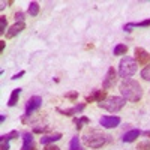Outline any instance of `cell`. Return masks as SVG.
<instances>
[{
  "mask_svg": "<svg viewBox=\"0 0 150 150\" xmlns=\"http://www.w3.org/2000/svg\"><path fill=\"white\" fill-rule=\"evenodd\" d=\"M21 90L23 89H14L12 90V93H11V96H9V101H8V105L9 107H15L17 105V102H18V99H20V95H21Z\"/></svg>",
  "mask_w": 150,
  "mask_h": 150,
  "instance_id": "obj_17",
  "label": "cell"
},
{
  "mask_svg": "<svg viewBox=\"0 0 150 150\" xmlns=\"http://www.w3.org/2000/svg\"><path fill=\"white\" fill-rule=\"evenodd\" d=\"M110 140H111L110 135L104 134L102 131H98V129H90L89 132L84 135V143L89 146L90 149H101Z\"/></svg>",
  "mask_w": 150,
  "mask_h": 150,
  "instance_id": "obj_2",
  "label": "cell"
},
{
  "mask_svg": "<svg viewBox=\"0 0 150 150\" xmlns=\"http://www.w3.org/2000/svg\"><path fill=\"white\" fill-rule=\"evenodd\" d=\"M120 93L122 98H125L128 102H138L143 98V87L135 80H123L120 84Z\"/></svg>",
  "mask_w": 150,
  "mask_h": 150,
  "instance_id": "obj_1",
  "label": "cell"
},
{
  "mask_svg": "<svg viewBox=\"0 0 150 150\" xmlns=\"http://www.w3.org/2000/svg\"><path fill=\"white\" fill-rule=\"evenodd\" d=\"M125 105H126V99L122 98V96H110V98L105 99V101L98 104L99 108H104V110H107L110 112H117Z\"/></svg>",
  "mask_w": 150,
  "mask_h": 150,
  "instance_id": "obj_4",
  "label": "cell"
},
{
  "mask_svg": "<svg viewBox=\"0 0 150 150\" xmlns=\"http://www.w3.org/2000/svg\"><path fill=\"white\" fill-rule=\"evenodd\" d=\"M15 20H17V23H24V12L18 11L15 14Z\"/></svg>",
  "mask_w": 150,
  "mask_h": 150,
  "instance_id": "obj_27",
  "label": "cell"
},
{
  "mask_svg": "<svg viewBox=\"0 0 150 150\" xmlns=\"http://www.w3.org/2000/svg\"><path fill=\"white\" fill-rule=\"evenodd\" d=\"M3 50H5V42L0 41V53H3Z\"/></svg>",
  "mask_w": 150,
  "mask_h": 150,
  "instance_id": "obj_30",
  "label": "cell"
},
{
  "mask_svg": "<svg viewBox=\"0 0 150 150\" xmlns=\"http://www.w3.org/2000/svg\"><path fill=\"white\" fill-rule=\"evenodd\" d=\"M48 131H51V128L50 126H36V128H33V132L35 134H44V132H48Z\"/></svg>",
  "mask_w": 150,
  "mask_h": 150,
  "instance_id": "obj_24",
  "label": "cell"
},
{
  "mask_svg": "<svg viewBox=\"0 0 150 150\" xmlns=\"http://www.w3.org/2000/svg\"><path fill=\"white\" fill-rule=\"evenodd\" d=\"M24 74H26V72H24V71H20L18 74H15V75H12V78H11V80H20L21 77H24Z\"/></svg>",
  "mask_w": 150,
  "mask_h": 150,
  "instance_id": "obj_28",
  "label": "cell"
},
{
  "mask_svg": "<svg viewBox=\"0 0 150 150\" xmlns=\"http://www.w3.org/2000/svg\"><path fill=\"white\" fill-rule=\"evenodd\" d=\"M30 150H38V149H36L35 146H32V147H30Z\"/></svg>",
  "mask_w": 150,
  "mask_h": 150,
  "instance_id": "obj_34",
  "label": "cell"
},
{
  "mask_svg": "<svg viewBox=\"0 0 150 150\" xmlns=\"http://www.w3.org/2000/svg\"><path fill=\"white\" fill-rule=\"evenodd\" d=\"M69 150H83V147H81V144H80V138H78V137H74V138L71 140Z\"/></svg>",
  "mask_w": 150,
  "mask_h": 150,
  "instance_id": "obj_21",
  "label": "cell"
},
{
  "mask_svg": "<svg viewBox=\"0 0 150 150\" xmlns=\"http://www.w3.org/2000/svg\"><path fill=\"white\" fill-rule=\"evenodd\" d=\"M32 146H33V135L29 131L23 132V146H21V150H30Z\"/></svg>",
  "mask_w": 150,
  "mask_h": 150,
  "instance_id": "obj_15",
  "label": "cell"
},
{
  "mask_svg": "<svg viewBox=\"0 0 150 150\" xmlns=\"http://www.w3.org/2000/svg\"><path fill=\"white\" fill-rule=\"evenodd\" d=\"M86 108V104H78V105H74L72 108H66V110H62V108H57V112L63 116H74V114H78L83 110Z\"/></svg>",
  "mask_w": 150,
  "mask_h": 150,
  "instance_id": "obj_12",
  "label": "cell"
},
{
  "mask_svg": "<svg viewBox=\"0 0 150 150\" xmlns=\"http://www.w3.org/2000/svg\"><path fill=\"white\" fill-rule=\"evenodd\" d=\"M65 98H68L71 102H75L78 99V92H69V93L65 95Z\"/></svg>",
  "mask_w": 150,
  "mask_h": 150,
  "instance_id": "obj_25",
  "label": "cell"
},
{
  "mask_svg": "<svg viewBox=\"0 0 150 150\" xmlns=\"http://www.w3.org/2000/svg\"><path fill=\"white\" fill-rule=\"evenodd\" d=\"M27 12H29V15L36 17L38 14H39V3H38V2H30V3H29Z\"/></svg>",
  "mask_w": 150,
  "mask_h": 150,
  "instance_id": "obj_19",
  "label": "cell"
},
{
  "mask_svg": "<svg viewBox=\"0 0 150 150\" xmlns=\"http://www.w3.org/2000/svg\"><path fill=\"white\" fill-rule=\"evenodd\" d=\"M137 72V62L135 59L129 57V56H125L120 63H119V75L125 80H129L132 75Z\"/></svg>",
  "mask_w": 150,
  "mask_h": 150,
  "instance_id": "obj_3",
  "label": "cell"
},
{
  "mask_svg": "<svg viewBox=\"0 0 150 150\" xmlns=\"http://www.w3.org/2000/svg\"><path fill=\"white\" fill-rule=\"evenodd\" d=\"M99 123H101V126L105 128V129H112L120 125V117L117 116H104L99 119Z\"/></svg>",
  "mask_w": 150,
  "mask_h": 150,
  "instance_id": "obj_7",
  "label": "cell"
},
{
  "mask_svg": "<svg viewBox=\"0 0 150 150\" xmlns=\"http://www.w3.org/2000/svg\"><path fill=\"white\" fill-rule=\"evenodd\" d=\"M135 62L140 66H147V65H150V54L146 51L144 48L137 47L135 48Z\"/></svg>",
  "mask_w": 150,
  "mask_h": 150,
  "instance_id": "obj_6",
  "label": "cell"
},
{
  "mask_svg": "<svg viewBox=\"0 0 150 150\" xmlns=\"http://www.w3.org/2000/svg\"><path fill=\"white\" fill-rule=\"evenodd\" d=\"M24 29H26V23H15V24H12V26L9 27V30L6 32V39H12V38H15Z\"/></svg>",
  "mask_w": 150,
  "mask_h": 150,
  "instance_id": "obj_11",
  "label": "cell"
},
{
  "mask_svg": "<svg viewBox=\"0 0 150 150\" xmlns=\"http://www.w3.org/2000/svg\"><path fill=\"white\" fill-rule=\"evenodd\" d=\"M44 150H60V147H57V146H54V144H47V146L44 147Z\"/></svg>",
  "mask_w": 150,
  "mask_h": 150,
  "instance_id": "obj_29",
  "label": "cell"
},
{
  "mask_svg": "<svg viewBox=\"0 0 150 150\" xmlns=\"http://www.w3.org/2000/svg\"><path fill=\"white\" fill-rule=\"evenodd\" d=\"M5 120H6V117H5V114H2V116H0V122H2V123H3Z\"/></svg>",
  "mask_w": 150,
  "mask_h": 150,
  "instance_id": "obj_32",
  "label": "cell"
},
{
  "mask_svg": "<svg viewBox=\"0 0 150 150\" xmlns=\"http://www.w3.org/2000/svg\"><path fill=\"white\" fill-rule=\"evenodd\" d=\"M116 83H117V72H116V69H114V68H110V69L107 71V75H105L104 83H102L104 90L111 89V87H114V84H116Z\"/></svg>",
  "mask_w": 150,
  "mask_h": 150,
  "instance_id": "obj_8",
  "label": "cell"
},
{
  "mask_svg": "<svg viewBox=\"0 0 150 150\" xmlns=\"http://www.w3.org/2000/svg\"><path fill=\"white\" fill-rule=\"evenodd\" d=\"M0 5H2V6H0V9L3 11V9H5V5H6V3H5V2H2V3H0Z\"/></svg>",
  "mask_w": 150,
  "mask_h": 150,
  "instance_id": "obj_33",
  "label": "cell"
},
{
  "mask_svg": "<svg viewBox=\"0 0 150 150\" xmlns=\"http://www.w3.org/2000/svg\"><path fill=\"white\" fill-rule=\"evenodd\" d=\"M107 99V90H93L89 96L86 98V102H102Z\"/></svg>",
  "mask_w": 150,
  "mask_h": 150,
  "instance_id": "obj_9",
  "label": "cell"
},
{
  "mask_svg": "<svg viewBox=\"0 0 150 150\" xmlns=\"http://www.w3.org/2000/svg\"><path fill=\"white\" fill-rule=\"evenodd\" d=\"M74 122H75V125H77L75 128L80 131V129L83 128V125H89V123H90V119H89V117H86V116H83V117H80V119H75Z\"/></svg>",
  "mask_w": 150,
  "mask_h": 150,
  "instance_id": "obj_20",
  "label": "cell"
},
{
  "mask_svg": "<svg viewBox=\"0 0 150 150\" xmlns=\"http://www.w3.org/2000/svg\"><path fill=\"white\" fill-rule=\"evenodd\" d=\"M126 53H128V45H125V44H117L114 47V50H112V54L114 56H123Z\"/></svg>",
  "mask_w": 150,
  "mask_h": 150,
  "instance_id": "obj_18",
  "label": "cell"
},
{
  "mask_svg": "<svg viewBox=\"0 0 150 150\" xmlns=\"http://www.w3.org/2000/svg\"><path fill=\"white\" fill-rule=\"evenodd\" d=\"M41 105H42V98L41 96H32L29 101H27V104H26V111H24V116H23V122L26 123L27 117L32 116L33 111L39 110Z\"/></svg>",
  "mask_w": 150,
  "mask_h": 150,
  "instance_id": "obj_5",
  "label": "cell"
},
{
  "mask_svg": "<svg viewBox=\"0 0 150 150\" xmlns=\"http://www.w3.org/2000/svg\"><path fill=\"white\" fill-rule=\"evenodd\" d=\"M6 24H8V20L6 17H0V35H5L8 30H6Z\"/></svg>",
  "mask_w": 150,
  "mask_h": 150,
  "instance_id": "obj_22",
  "label": "cell"
},
{
  "mask_svg": "<svg viewBox=\"0 0 150 150\" xmlns=\"http://www.w3.org/2000/svg\"><path fill=\"white\" fill-rule=\"evenodd\" d=\"M137 150H150V141H143L138 144Z\"/></svg>",
  "mask_w": 150,
  "mask_h": 150,
  "instance_id": "obj_26",
  "label": "cell"
},
{
  "mask_svg": "<svg viewBox=\"0 0 150 150\" xmlns=\"http://www.w3.org/2000/svg\"><path fill=\"white\" fill-rule=\"evenodd\" d=\"M141 78L146 81H150V65H147L143 71H141Z\"/></svg>",
  "mask_w": 150,
  "mask_h": 150,
  "instance_id": "obj_23",
  "label": "cell"
},
{
  "mask_svg": "<svg viewBox=\"0 0 150 150\" xmlns=\"http://www.w3.org/2000/svg\"><path fill=\"white\" fill-rule=\"evenodd\" d=\"M14 138H18V131H11L9 134L2 135L0 137V149L2 150H9V141L14 140Z\"/></svg>",
  "mask_w": 150,
  "mask_h": 150,
  "instance_id": "obj_10",
  "label": "cell"
},
{
  "mask_svg": "<svg viewBox=\"0 0 150 150\" xmlns=\"http://www.w3.org/2000/svg\"><path fill=\"white\" fill-rule=\"evenodd\" d=\"M141 135V131L140 129H131V131H128L126 134L123 135V143H132V141H135L138 137Z\"/></svg>",
  "mask_w": 150,
  "mask_h": 150,
  "instance_id": "obj_14",
  "label": "cell"
},
{
  "mask_svg": "<svg viewBox=\"0 0 150 150\" xmlns=\"http://www.w3.org/2000/svg\"><path fill=\"white\" fill-rule=\"evenodd\" d=\"M149 26H150V18L143 20L140 23H128V24H125V26H123V30L125 32H132L134 27H149Z\"/></svg>",
  "mask_w": 150,
  "mask_h": 150,
  "instance_id": "obj_13",
  "label": "cell"
},
{
  "mask_svg": "<svg viewBox=\"0 0 150 150\" xmlns=\"http://www.w3.org/2000/svg\"><path fill=\"white\" fill-rule=\"evenodd\" d=\"M144 137H150V131H146V132H141Z\"/></svg>",
  "mask_w": 150,
  "mask_h": 150,
  "instance_id": "obj_31",
  "label": "cell"
},
{
  "mask_svg": "<svg viewBox=\"0 0 150 150\" xmlns=\"http://www.w3.org/2000/svg\"><path fill=\"white\" fill-rule=\"evenodd\" d=\"M60 138H62V134H60V132H56V134H53V135H45V137H42L41 143H42L44 146H47V144H51V143L59 141Z\"/></svg>",
  "mask_w": 150,
  "mask_h": 150,
  "instance_id": "obj_16",
  "label": "cell"
}]
</instances>
